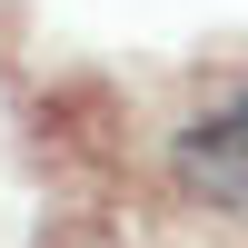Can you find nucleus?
I'll use <instances>...</instances> for the list:
<instances>
[{
	"label": "nucleus",
	"instance_id": "nucleus-1",
	"mask_svg": "<svg viewBox=\"0 0 248 248\" xmlns=\"http://www.w3.org/2000/svg\"><path fill=\"white\" fill-rule=\"evenodd\" d=\"M169 169H179V189L218 199V209H248V90H229L218 109H199L169 139Z\"/></svg>",
	"mask_w": 248,
	"mask_h": 248
}]
</instances>
